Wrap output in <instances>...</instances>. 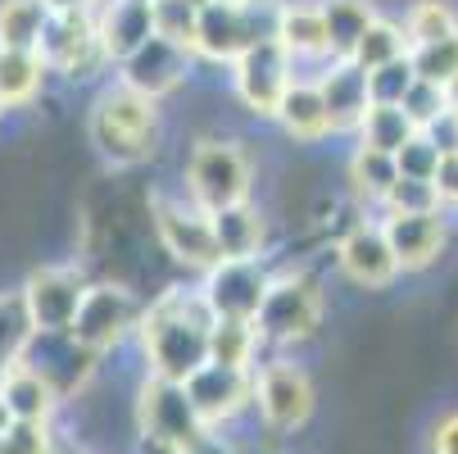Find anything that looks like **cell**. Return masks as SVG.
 Returning a JSON list of instances; mask_svg holds the SVG:
<instances>
[{
  "mask_svg": "<svg viewBox=\"0 0 458 454\" xmlns=\"http://www.w3.org/2000/svg\"><path fill=\"white\" fill-rule=\"evenodd\" d=\"M209 328H214V313L205 296H195V300H186V291L159 296L137 328L150 373L168 381H186L191 373H200L209 364Z\"/></svg>",
  "mask_w": 458,
  "mask_h": 454,
  "instance_id": "obj_1",
  "label": "cell"
},
{
  "mask_svg": "<svg viewBox=\"0 0 458 454\" xmlns=\"http://www.w3.org/2000/svg\"><path fill=\"white\" fill-rule=\"evenodd\" d=\"M155 133H159V100L137 91V87H109L100 91L91 109V146L109 164H141L155 155Z\"/></svg>",
  "mask_w": 458,
  "mask_h": 454,
  "instance_id": "obj_2",
  "label": "cell"
},
{
  "mask_svg": "<svg viewBox=\"0 0 458 454\" xmlns=\"http://www.w3.org/2000/svg\"><path fill=\"white\" fill-rule=\"evenodd\" d=\"M205 418L195 409L186 381H168V377H155L141 386V432L146 441L155 445H168L173 454H186L200 445L205 436Z\"/></svg>",
  "mask_w": 458,
  "mask_h": 454,
  "instance_id": "obj_3",
  "label": "cell"
},
{
  "mask_svg": "<svg viewBox=\"0 0 458 454\" xmlns=\"http://www.w3.org/2000/svg\"><path fill=\"white\" fill-rule=\"evenodd\" d=\"M186 191H191V201L200 205L205 214L241 205L250 196V159L232 141L195 146V155L186 164Z\"/></svg>",
  "mask_w": 458,
  "mask_h": 454,
  "instance_id": "obj_4",
  "label": "cell"
},
{
  "mask_svg": "<svg viewBox=\"0 0 458 454\" xmlns=\"http://www.w3.org/2000/svg\"><path fill=\"white\" fill-rule=\"evenodd\" d=\"M146 309L137 304V296L127 287H114V282H91L82 304H78V318H73V341H82L91 355H105L114 350L132 328H141Z\"/></svg>",
  "mask_w": 458,
  "mask_h": 454,
  "instance_id": "obj_5",
  "label": "cell"
},
{
  "mask_svg": "<svg viewBox=\"0 0 458 454\" xmlns=\"http://www.w3.org/2000/svg\"><path fill=\"white\" fill-rule=\"evenodd\" d=\"M37 50L50 64V73H64V78H91L96 64H109L100 50L96 10H55Z\"/></svg>",
  "mask_w": 458,
  "mask_h": 454,
  "instance_id": "obj_6",
  "label": "cell"
},
{
  "mask_svg": "<svg viewBox=\"0 0 458 454\" xmlns=\"http://www.w3.org/2000/svg\"><path fill=\"white\" fill-rule=\"evenodd\" d=\"M87 273L73 269V264H41L23 278V304L32 313V328L37 332H69L73 318H78V304L87 296Z\"/></svg>",
  "mask_w": 458,
  "mask_h": 454,
  "instance_id": "obj_7",
  "label": "cell"
},
{
  "mask_svg": "<svg viewBox=\"0 0 458 454\" xmlns=\"http://www.w3.org/2000/svg\"><path fill=\"white\" fill-rule=\"evenodd\" d=\"M150 223L159 232V245L186 269L209 273L218 264V241H214V223L200 205H182V201H155L150 205Z\"/></svg>",
  "mask_w": 458,
  "mask_h": 454,
  "instance_id": "obj_8",
  "label": "cell"
},
{
  "mask_svg": "<svg viewBox=\"0 0 458 454\" xmlns=\"http://www.w3.org/2000/svg\"><path fill=\"white\" fill-rule=\"evenodd\" d=\"M268 273L259 269V259H218V264L205 273V304L214 318H245L254 322L259 309H264V296H268Z\"/></svg>",
  "mask_w": 458,
  "mask_h": 454,
  "instance_id": "obj_9",
  "label": "cell"
},
{
  "mask_svg": "<svg viewBox=\"0 0 458 454\" xmlns=\"http://www.w3.org/2000/svg\"><path fill=\"white\" fill-rule=\"evenodd\" d=\"M236 64V91L241 100L254 109V114H277L286 87L295 82L291 78V55L277 37H264V41H254L250 50H241Z\"/></svg>",
  "mask_w": 458,
  "mask_h": 454,
  "instance_id": "obj_10",
  "label": "cell"
},
{
  "mask_svg": "<svg viewBox=\"0 0 458 454\" xmlns=\"http://www.w3.org/2000/svg\"><path fill=\"white\" fill-rule=\"evenodd\" d=\"M318 318H322L318 287L304 282V278H286V282L268 287L254 328H259V337H273V341H300V337H309L318 328Z\"/></svg>",
  "mask_w": 458,
  "mask_h": 454,
  "instance_id": "obj_11",
  "label": "cell"
},
{
  "mask_svg": "<svg viewBox=\"0 0 458 454\" xmlns=\"http://www.w3.org/2000/svg\"><path fill=\"white\" fill-rule=\"evenodd\" d=\"M100 355H91L82 341H73V332H32L28 350L19 364H28L32 373H41L50 386H55V396L59 400H69L78 386L91 377Z\"/></svg>",
  "mask_w": 458,
  "mask_h": 454,
  "instance_id": "obj_12",
  "label": "cell"
},
{
  "mask_svg": "<svg viewBox=\"0 0 458 454\" xmlns=\"http://www.w3.org/2000/svg\"><path fill=\"white\" fill-rule=\"evenodd\" d=\"M254 400L264 409V418L282 432H295L313 414V386L295 364H268L254 381Z\"/></svg>",
  "mask_w": 458,
  "mask_h": 454,
  "instance_id": "obj_13",
  "label": "cell"
},
{
  "mask_svg": "<svg viewBox=\"0 0 458 454\" xmlns=\"http://www.w3.org/2000/svg\"><path fill=\"white\" fill-rule=\"evenodd\" d=\"M186 59H191V50L186 46H177V41H168V37H150L137 55H127L123 64H118V82H127V87H137V91H146V96H168L182 78H186Z\"/></svg>",
  "mask_w": 458,
  "mask_h": 454,
  "instance_id": "obj_14",
  "label": "cell"
},
{
  "mask_svg": "<svg viewBox=\"0 0 458 454\" xmlns=\"http://www.w3.org/2000/svg\"><path fill=\"white\" fill-rule=\"evenodd\" d=\"M254 41H264V32H254L250 5H223V0H205L200 5L195 55H205V59H241V50H250Z\"/></svg>",
  "mask_w": 458,
  "mask_h": 454,
  "instance_id": "obj_15",
  "label": "cell"
},
{
  "mask_svg": "<svg viewBox=\"0 0 458 454\" xmlns=\"http://www.w3.org/2000/svg\"><path fill=\"white\" fill-rule=\"evenodd\" d=\"M336 254H341L345 278L359 282V287H368V291L390 287V282H395V273H400V259H395V250H390L381 223H359V227L341 241Z\"/></svg>",
  "mask_w": 458,
  "mask_h": 454,
  "instance_id": "obj_16",
  "label": "cell"
},
{
  "mask_svg": "<svg viewBox=\"0 0 458 454\" xmlns=\"http://www.w3.org/2000/svg\"><path fill=\"white\" fill-rule=\"evenodd\" d=\"M96 28H100V50L109 64H123L155 37L150 0H100L96 5Z\"/></svg>",
  "mask_w": 458,
  "mask_h": 454,
  "instance_id": "obj_17",
  "label": "cell"
},
{
  "mask_svg": "<svg viewBox=\"0 0 458 454\" xmlns=\"http://www.w3.org/2000/svg\"><path fill=\"white\" fill-rule=\"evenodd\" d=\"M186 391H191V400H195V409H200L205 423H223V418H232L254 396V381H250L245 368L205 364L200 373L186 377Z\"/></svg>",
  "mask_w": 458,
  "mask_h": 454,
  "instance_id": "obj_18",
  "label": "cell"
},
{
  "mask_svg": "<svg viewBox=\"0 0 458 454\" xmlns=\"http://www.w3.org/2000/svg\"><path fill=\"white\" fill-rule=\"evenodd\" d=\"M381 227H386V241H390V250H395V259H400V269H427L431 259L440 254V245H445L440 210H427V214H386Z\"/></svg>",
  "mask_w": 458,
  "mask_h": 454,
  "instance_id": "obj_19",
  "label": "cell"
},
{
  "mask_svg": "<svg viewBox=\"0 0 458 454\" xmlns=\"http://www.w3.org/2000/svg\"><path fill=\"white\" fill-rule=\"evenodd\" d=\"M318 87H322V96H327L332 133H350V127L363 123V114H368V105H372V91H368V73L359 69L354 59H336Z\"/></svg>",
  "mask_w": 458,
  "mask_h": 454,
  "instance_id": "obj_20",
  "label": "cell"
},
{
  "mask_svg": "<svg viewBox=\"0 0 458 454\" xmlns=\"http://www.w3.org/2000/svg\"><path fill=\"white\" fill-rule=\"evenodd\" d=\"M282 127H286V137L295 141H322L327 133H332V114H327V96L318 82H291L277 114H273Z\"/></svg>",
  "mask_w": 458,
  "mask_h": 454,
  "instance_id": "obj_21",
  "label": "cell"
},
{
  "mask_svg": "<svg viewBox=\"0 0 458 454\" xmlns=\"http://www.w3.org/2000/svg\"><path fill=\"white\" fill-rule=\"evenodd\" d=\"M273 37L286 46L291 59H318V55L332 50L322 5H300V0H291V5L277 10V19H273Z\"/></svg>",
  "mask_w": 458,
  "mask_h": 454,
  "instance_id": "obj_22",
  "label": "cell"
},
{
  "mask_svg": "<svg viewBox=\"0 0 458 454\" xmlns=\"http://www.w3.org/2000/svg\"><path fill=\"white\" fill-rule=\"evenodd\" d=\"M0 400H5L14 423H50V414L59 405L55 386L41 373H32L28 364H14L5 377H0Z\"/></svg>",
  "mask_w": 458,
  "mask_h": 454,
  "instance_id": "obj_23",
  "label": "cell"
},
{
  "mask_svg": "<svg viewBox=\"0 0 458 454\" xmlns=\"http://www.w3.org/2000/svg\"><path fill=\"white\" fill-rule=\"evenodd\" d=\"M50 78L41 50H0V100L5 109H28Z\"/></svg>",
  "mask_w": 458,
  "mask_h": 454,
  "instance_id": "obj_24",
  "label": "cell"
},
{
  "mask_svg": "<svg viewBox=\"0 0 458 454\" xmlns=\"http://www.w3.org/2000/svg\"><path fill=\"white\" fill-rule=\"evenodd\" d=\"M209 223H214V241H218L223 259H259V245H264V218H259V210H250L241 201V205L214 210Z\"/></svg>",
  "mask_w": 458,
  "mask_h": 454,
  "instance_id": "obj_25",
  "label": "cell"
},
{
  "mask_svg": "<svg viewBox=\"0 0 458 454\" xmlns=\"http://www.w3.org/2000/svg\"><path fill=\"white\" fill-rule=\"evenodd\" d=\"M418 133H422V127L409 118L404 105H368V114H363V123H359V146L400 155Z\"/></svg>",
  "mask_w": 458,
  "mask_h": 454,
  "instance_id": "obj_26",
  "label": "cell"
},
{
  "mask_svg": "<svg viewBox=\"0 0 458 454\" xmlns=\"http://www.w3.org/2000/svg\"><path fill=\"white\" fill-rule=\"evenodd\" d=\"M46 23V0H0V46L5 50H37Z\"/></svg>",
  "mask_w": 458,
  "mask_h": 454,
  "instance_id": "obj_27",
  "label": "cell"
},
{
  "mask_svg": "<svg viewBox=\"0 0 458 454\" xmlns=\"http://www.w3.org/2000/svg\"><path fill=\"white\" fill-rule=\"evenodd\" d=\"M322 19H327V37H332V55L350 59L359 37L372 28V5L368 0H322Z\"/></svg>",
  "mask_w": 458,
  "mask_h": 454,
  "instance_id": "obj_28",
  "label": "cell"
},
{
  "mask_svg": "<svg viewBox=\"0 0 458 454\" xmlns=\"http://www.w3.org/2000/svg\"><path fill=\"white\" fill-rule=\"evenodd\" d=\"M32 332L37 328H32L28 304H23V291H0V377L23 359Z\"/></svg>",
  "mask_w": 458,
  "mask_h": 454,
  "instance_id": "obj_29",
  "label": "cell"
},
{
  "mask_svg": "<svg viewBox=\"0 0 458 454\" xmlns=\"http://www.w3.org/2000/svg\"><path fill=\"white\" fill-rule=\"evenodd\" d=\"M254 346H259V328H254V322H245V318H214V328H209V364L250 368Z\"/></svg>",
  "mask_w": 458,
  "mask_h": 454,
  "instance_id": "obj_30",
  "label": "cell"
},
{
  "mask_svg": "<svg viewBox=\"0 0 458 454\" xmlns=\"http://www.w3.org/2000/svg\"><path fill=\"white\" fill-rule=\"evenodd\" d=\"M350 182H354L359 196H368V201L381 205V201H386V191L400 182V164H395V155H386V150L359 146L354 159H350Z\"/></svg>",
  "mask_w": 458,
  "mask_h": 454,
  "instance_id": "obj_31",
  "label": "cell"
},
{
  "mask_svg": "<svg viewBox=\"0 0 458 454\" xmlns=\"http://www.w3.org/2000/svg\"><path fill=\"white\" fill-rule=\"evenodd\" d=\"M200 5L205 0H150V19H155V32L186 46L195 55V32H200Z\"/></svg>",
  "mask_w": 458,
  "mask_h": 454,
  "instance_id": "obj_32",
  "label": "cell"
},
{
  "mask_svg": "<svg viewBox=\"0 0 458 454\" xmlns=\"http://www.w3.org/2000/svg\"><path fill=\"white\" fill-rule=\"evenodd\" d=\"M409 55V37H404V28H395V23H381V19H372V28L359 37V46H354V64L363 73H372V69H381V64H390V59H404Z\"/></svg>",
  "mask_w": 458,
  "mask_h": 454,
  "instance_id": "obj_33",
  "label": "cell"
},
{
  "mask_svg": "<svg viewBox=\"0 0 458 454\" xmlns=\"http://www.w3.org/2000/svg\"><path fill=\"white\" fill-rule=\"evenodd\" d=\"M458 32V14L449 10V0H418L404 19V37L409 46H431Z\"/></svg>",
  "mask_w": 458,
  "mask_h": 454,
  "instance_id": "obj_34",
  "label": "cell"
},
{
  "mask_svg": "<svg viewBox=\"0 0 458 454\" xmlns=\"http://www.w3.org/2000/svg\"><path fill=\"white\" fill-rule=\"evenodd\" d=\"M409 64L422 82H436L445 87L449 78H458V32L445 37V41H431V46H413L409 50Z\"/></svg>",
  "mask_w": 458,
  "mask_h": 454,
  "instance_id": "obj_35",
  "label": "cell"
},
{
  "mask_svg": "<svg viewBox=\"0 0 458 454\" xmlns=\"http://www.w3.org/2000/svg\"><path fill=\"white\" fill-rule=\"evenodd\" d=\"M381 210H386V214H427V210H440V191H436V182H427V177H404V173H400V182L386 191Z\"/></svg>",
  "mask_w": 458,
  "mask_h": 454,
  "instance_id": "obj_36",
  "label": "cell"
},
{
  "mask_svg": "<svg viewBox=\"0 0 458 454\" xmlns=\"http://www.w3.org/2000/svg\"><path fill=\"white\" fill-rule=\"evenodd\" d=\"M413 82H418V73H413L409 55H404V59L381 64V69H372V73H368L372 105H404V96H409V87H413Z\"/></svg>",
  "mask_w": 458,
  "mask_h": 454,
  "instance_id": "obj_37",
  "label": "cell"
},
{
  "mask_svg": "<svg viewBox=\"0 0 458 454\" xmlns=\"http://www.w3.org/2000/svg\"><path fill=\"white\" fill-rule=\"evenodd\" d=\"M0 454H50V423H10L0 432Z\"/></svg>",
  "mask_w": 458,
  "mask_h": 454,
  "instance_id": "obj_38",
  "label": "cell"
},
{
  "mask_svg": "<svg viewBox=\"0 0 458 454\" xmlns=\"http://www.w3.org/2000/svg\"><path fill=\"white\" fill-rule=\"evenodd\" d=\"M404 109H409V118L418 123V127H427V123H436L449 105H445V87H436V82H413L409 87V96H404Z\"/></svg>",
  "mask_w": 458,
  "mask_h": 454,
  "instance_id": "obj_39",
  "label": "cell"
},
{
  "mask_svg": "<svg viewBox=\"0 0 458 454\" xmlns=\"http://www.w3.org/2000/svg\"><path fill=\"white\" fill-rule=\"evenodd\" d=\"M395 164H400V173H404V177H427V182H431V177H436V168H440V150L427 141V133H418V137L395 155Z\"/></svg>",
  "mask_w": 458,
  "mask_h": 454,
  "instance_id": "obj_40",
  "label": "cell"
},
{
  "mask_svg": "<svg viewBox=\"0 0 458 454\" xmlns=\"http://www.w3.org/2000/svg\"><path fill=\"white\" fill-rule=\"evenodd\" d=\"M422 133H427V141H431L440 155H454V150H458V109H445L436 123L422 127Z\"/></svg>",
  "mask_w": 458,
  "mask_h": 454,
  "instance_id": "obj_41",
  "label": "cell"
},
{
  "mask_svg": "<svg viewBox=\"0 0 458 454\" xmlns=\"http://www.w3.org/2000/svg\"><path fill=\"white\" fill-rule=\"evenodd\" d=\"M436 191H440V205H458V150L454 155H440V168H436Z\"/></svg>",
  "mask_w": 458,
  "mask_h": 454,
  "instance_id": "obj_42",
  "label": "cell"
},
{
  "mask_svg": "<svg viewBox=\"0 0 458 454\" xmlns=\"http://www.w3.org/2000/svg\"><path fill=\"white\" fill-rule=\"evenodd\" d=\"M436 454H458V414L440 423V432H436Z\"/></svg>",
  "mask_w": 458,
  "mask_h": 454,
  "instance_id": "obj_43",
  "label": "cell"
},
{
  "mask_svg": "<svg viewBox=\"0 0 458 454\" xmlns=\"http://www.w3.org/2000/svg\"><path fill=\"white\" fill-rule=\"evenodd\" d=\"M100 0H46V10L55 14V10H96Z\"/></svg>",
  "mask_w": 458,
  "mask_h": 454,
  "instance_id": "obj_44",
  "label": "cell"
},
{
  "mask_svg": "<svg viewBox=\"0 0 458 454\" xmlns=\"http://www.w3.org/2000/svg\"><path fill=\"white\" fill-rule=\"evenodd\" d=\"M445 105H449V109H458V78H449V82H445Z\"/></svg>",
  "mask_w": 458,
  "mask_h": 454,
  "instance_id": "obj_45",
  "label": "cell"
},
{
  "mask_svg": "<svg viewBox=\"0 0 458 454\" xmlns=\"http://www.w3.org/2000/svg\"><path fill=\"white\" fill-rule=\"evenodd\" d=\"M10 423H14V418H10V409H5V400H0V432H5Z\"/></svg>",
  "mask_w": 458,
  "mask_h": 454,
  "instance_id": "obj_46",
  "label": "cell"
},
{
  "mask_svg": "<svg viewBox=\"0 0 458 454\" xmlns=\"http://www.w3.org/2000/svg\"><path fill=\"white\" fill-rule=\"evenodd\" d=\"M223 5H254V0H223Z\"/></svg>",
  "mask_w": 458,
  "mask_h": 454,
  "instance_id": "obj_47",
  "label": "cell"
},
{
  "mask_svg": "<svg viewBox=\"0 0 458 454\" xmlns=\"http://www.w3.org/2000/svg\"><path fill=\"white\" fill-rule=\"evenodd\" d=\"M0 118H5V100H0Z\"/></svg>",
  "mask_w": 458,
  "mask_h": 454,
  "instance_id": "obj_48",
  "label": "cell"
},
{
  "mask_svg": "<svg viewBox=\"0 0 458 454\" xmlns=\"http://www.w3.org/2000/svg\"><path fill=\"white\" fill-rule=\"evenodd\" d=\"M0 50H5V46H0Z\"/></svg>",
  "mask_w": 458,
  "mask_h": 454,
  "instance_id": "obj_49",
  "label": "cell"
}]
</instances>
